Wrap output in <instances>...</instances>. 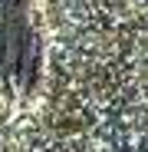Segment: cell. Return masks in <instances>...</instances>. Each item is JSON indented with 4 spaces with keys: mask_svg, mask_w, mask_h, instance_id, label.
Masks as SVG:
<instances>
[{
    "mask_svg": "<svg viewBox=\"0 0 148 152\" xmlns=\"http://www.w3.org/2000/svg\"><path fill=\"white\" fill-rule=\"evenodd\" d=\"M132 152H148V66L138 86V106H135V122H132Z\"/></svg>",
    "mask_w": 148,
    "mask_h": 152,
    "instance_id": "cell-1",
    "label": "cell"
}]
</instances>
